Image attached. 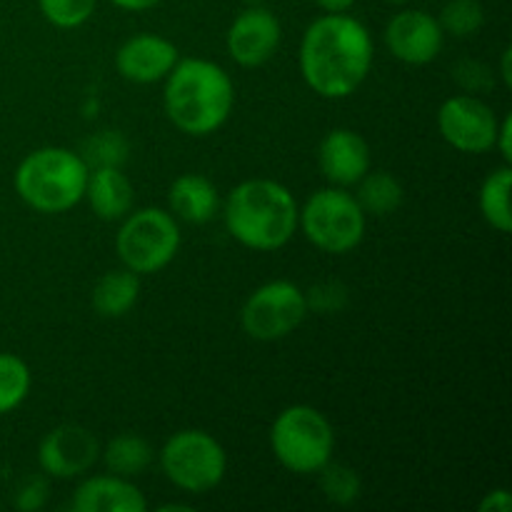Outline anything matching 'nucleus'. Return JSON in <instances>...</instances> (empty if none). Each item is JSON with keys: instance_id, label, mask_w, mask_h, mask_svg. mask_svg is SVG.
I'll return each mask as SVG.
<instances>
[{"instance_id": "nucleus-11", "label": "nucleus", "mask_w": 512, "mask_h": 512, "mask_svg": "<svg viewBox=\"0 0 512 512\" xmlns=\"http://www.w3.org/2000/svg\"><path fill=\"white\" fill-rule=\"evenodd\" d=\"M280 40H283V28L278 15L265 5H248L230 23L225 48L230 58L243 68H260L278 53Z\"/></svg>"}, {"instance_id": "nucleus-15", "label": "nucleus", "mask_w": 512, "mask_h": 512, "mask_svg": "<svg viewBox=\"0 0 512 512\" xmlns=\"http://www.w3.org/2000/svg\"><path fill=\"white\" fill-rule=\"evenodd\" d=\"M318 165L323 178L335 188L358 185L370 170V145L360 133L348 128H335L320 140Z\"/></svg>"}, {"instance_id": "nucleus-10", "label": "nucleus", "mask_w": 512, "mask_h": 512, "mask_svg": "<svg viewBox=\"0 0 512 512\" xmlns=\"http://www.w3.org/2000/svg\"><path fill=\"white\" fill-rule=\"evenodd\" d=\"M498 115L475 95H453L438 110L440 135L460 153L483 155L495 148Z\"/></svg>"}, {"instance_id": "nucleus-19", "label": "nucleus", "mask_w": 512, "mask_h": 512, "mask_svg": "<svg viewBox=\"0 0 512 512\" xmlns=\"http://www.w3.org/2000/svg\"><path fill=\"white\" fill-rule=\"evenodd\" d=\"M140 295V280L133 270H110L95 283L90 303L100 318H123L133 310Z\"/></svg>"}, {"instance_id": "nucleus-3", "label": "nucleus", "mask_w": 512, "mask_h": 512, "mask_svg": "<svg viewBox=\"0 0 512 512\" xmlns=\"http://www.w3.org/2000/svg\"><path fill=\"white\" fill-rule=\"evenodd\" d=\"M298 203L283 183L268 178L243 180L223 205L228 233L258 253L285 248L298 230Z\"/></svg>"}, {"instance_id": "nucleus-4", "label": "nucleus", "mask_w": 512, "mask_h": 512, "mask_svg": "<svg viewBox=\"0 0 512 512\" xmlns=\"http://www.w3.org/2000/svg\"><path fill=\"white\" fill-rule=\"evenodd\" d=\"M90 168L68 148H38L20 160L15 170V193L28 208L58 215L85 198Z\"/></svg>"}, {"instance_id": "nucleus-26", "label": "nucleus", "mask_w": 512, "mask_h": 512, "mask_svg": "<svg viewBox=\"0 0 512 512\" xmlns=\"http://www.w3.org/2000/svg\"><path fill=\"white\" fill-rule=\"evenodd\" d=\"M320 473V490H323L325 500L333 505H353L355 500L360 498V485L358 473L353 468L343 463H325L323 468L318 470Z\"/></svg>"}, {"instance_id": "nucleus-20", "label": "nucleus", "mask_w": 512, "mask_h": 512, "mask_svg": "<svg viewBox=\"0 0 512 512\" xmlns=\"http://www.w3.org/2000/svg\"><path fill=\"white\" fill-rule=\"evenodd\" d=\"M105 460V468L113 475H120V478H138L153 463V448L145 438L133 433L115 435L105 450H100Z\"/></svg>"}, {"instance_id": "nucleus-6", "label": "nucleus", "mask_w": 512, "mask_h": 512, "mask_svg": "<svg viewBox=\"0 0 512 512\" xmlns=\"http://www.w3.org/2000/svg\"><path fill=\"white\" fill-rule=\"evenodd\" d=\"M298 225L318 250L345 255L363 240L365 213L353 193L330 185L305 200L303 210H298Z\"/></svg>"}, {"instance_id": "nucleus-36", "label": "nucleus", "mask_w": 512, "mask_h": 512, "mask_svg": "<svg viewBox=\"0 0 512 512\" xmlns=\"http://www.w3.org/2000/svg\"><path fill=\"white\" fill-rule=\"evenodd\" d=\"M160 512H170V510H185V512H190L193 508H190V505H180V503H168V505H160L158 508Z\"/></svg>"}, {"instance_id": "nucleus-5", "label": "nucleus", "mask_w": 512, "mask_h": 512, "mask_svg": "<svg viewBox=\"0 0 512 512\" xmlns=\"http://www.w3.org/2000/svg\"><path fill=\"white\" fill-rule=\"evenodd\" d=\"M270 448L285 470L313 475L333 458V425L310 405H290L270 428Z\"/></svg>"}, {"instance_id": "nucleus-1", "label": "nucleus", "mask_w": 512, "mask_h": 512, "mask_svg": "<svg viewBox=\"0 0 512 512\" xmlns=\"http://www.w3.org/2000/svg\"><path fill=\"white\" fill-rule=\"evenodd\" d=\"M373 38L358 18L325 13L305 28L300 40V73L320 98L353 95L373 68Z\"/></svg>"}, {"instance_id": "nucleus-22", "label": "nucleus", "mask_w": 512, "mask_h": 512, "mask_svg": "<svg viewBox=\"0 0 512 512\" xmlns=\"http://www.w3.org/2000/svg\"><path fill=\"white\" fill-rule=\"evenodd\" d=\"M355 200L360 203L365 215H375V218H383V215L395 213V210L403 205V185L398 178H393L390 173H365L358 180V193Z\"/></svg>"}, {"instance_id": "nucleus-29", "label": "nucleus", "mask_w": 512, "mask_h": 512, "mask_svg": "<svg viewBox=\"0 0 512 512\" xmlns=\"http://www.w3.org/2000/svg\"><path fill=\"white\" fill-rule=\"evenodd\" d=\"M48 503V480L43 475H30L20 483L15 493V508L23 512H35Z\"/></svg>"}, {"instance_id": "nucleus-37", "label": "nucleus", "mask_w": 512, "mask_h": 512, "mask_svg": "<svg viewBox=\"0 0 512 512\" xmlns=\"http://www.w3.org/2000/svg\"><path fill=\"white\" fill-rule=\"evenodd\" d=\"M243 3L245 5H265V3H268V0H243Z\"/></svg>"}, {"instance_id": "nucleus-38", "label": "nucleus", "mask_w": 512, "mask_h": 512, "mask_svg": "<svg viewBox=\"0 0 512 512\" xmlns=\"http://www.w3.org/2000/svg\"><path fill=\"white\" fill-rule=\"evenodd\" d=\"M385 3H395V5H405V3H410V0H385Z\"/></svg>"}, {"instance_id": "nucleus-28", "label": "nucleus", "mask_w": 512, "mask_h": 512, "mask_svg": "<svg viewBox=\"0 0 512 512\" xmlns=\"http://www.w3.org/2000/svg\"><path fill=\"white\" fill-rule=\"evenodd\" d=\"M305 300H308V308L318 310V313H338L348 303V290L345 285L328 280V283L313 285L305 293Z\"/></svg>"}, {"instance_id": "nucleus-33", "label": "nucleus", "mask_w": 512, "mask_h": 512, "mask_svg": "<svg viewBox=\"0 0 512 512\" xmlns=\"http://www.w3.org/2000/svg\"><path fill=\"white\" fill-rule=\"evenodd\" d=\"M108 3H113L115 8L120 10H130V13H143V10H150L155 8V5H160L163 0H108Z\"/></svg>"}, {"instance_id": "nucleus-14", "label": "nucleus", "mask_w": 512, "mask_h": 512, "mask_svg": "<svg viewBox=\"0 0 512 512\" xmlns=\"http://www.w3.org/2000/svg\"><path fill=\"white\" fill-rule=\"evenodd\" d=\"M178 45L155 33H140L125 40L115 53V68L125 80L138 85L158 83L178 63Z\"/></svg>"}, {"instance_id": "nucleus-32", "label": "nucleus", "mask_w": 512, "mask_h": 512, "mask_svg": "<svg viewBox=\"0 0 512 512\" xmlns=\"http://www.w3.org/2000/svg\"><path fill=\"white\" fill-rule=\"evenodd\" d=\"M510 138H512V118H510V115H505V118L500 120V125H498V135H495V148L493 150H500V155H503V160L508 165L512 163Z\"/></svg>"}, {"instance_id": "nucleus-18", "label": "nucleus", "mask_w": 512, "mask_h": 512, "mask_svg": "<svg viewBox=\"0 0 512 512\" xmlns=\"http://www.w3.org/2000/svg\"><path fill=\"white\" fill-rule=\"evenodd\" d=\"M85 198L100 220H123L133 210L135 188L120 168H93L85 185Z\"/></svg>"}, {"instance_id": "nucleus-21", "label": "nucleus", "mask_w": 512, "mask_h": 512, "mask_svg": "<svg viewBox=\"0 0 512 512\" xmlns=\"http://www.w3.org/2000/svg\"><path fill=\"white\" fill-rule=\"evenodd\" d=\"M510 183L512 170L510 165H500L480 185V213L485 223L498 233H510L512 213H510Z\"/></svg>"}, {"instance_id": "nucleus-23", "label": "nucleus", "mask_w": 512, "mask_h": 512, "mask_svg": "<svg viewBox=\"0 0 512 512\" xmlns=\"http://www.w3.org/2000/svg\"><path fill=\"white\" fill-rule=\"evenodd\" d=\"M30 383L33 375L28 363L13 353H0V415L13 413L23 405L30 393Z\"/></svg>"}, {"instance_id": "nucleus-34", "label": "nucleus", "mask_w": 512, "mask_h": 512, "mask_svg": "<svg viewBox=\"0 0 512 512\" xmlns=\"http://www.w3.org/2000/svg\"><path fill=\"white\" fill-rule=\"evenodd\" d=\"M323 13H345V10L353 8L355 0H313Z\"/></svg>"}, {"instance_id": "nucleus-17", "label": "nucleus", "mask_w": 512, "mask_h": 512, "mask_svg": "<svg viewBox=\"0 0 512 512\" xmlns=\"http://www.w3.org/2000/svg\"><path fill=\"white\" fill-rule=\"evenodd\" d=\"M170 213L185 223L203 225L220 210V195L213 180L198 173H185L173 180L168 190Z\"/></svg>"}, {"instance_id": "nucleus-7", "label": "nucleus", "mask_w": 512, "mask_h": 512, "mask_svg": "<svg viewBox=\"0 0 512 512\" xmlns=\"http://www.w3.org/2000/svg\"><path fill=\"white\" fill-rule=\"evenodd\" d=\"M180 248V228L173 213L163 208H143L123 218L115 250L120 263L135 275L160 273L173 263Z\"/></svg>"}, {"instance_id": "nucleus-9", "label": "nucleus", "mask_w": 512, "mask_h": 512, "mask_svg": "<svg viewBox=\"0 0 512 512\" xmlns=\"http://www.w3.org/2000/svg\"><path fill=\"white\" fill-rule=\"evenodd\" d=\"M305 293L290 280H270L250 293L240 310V325L245 333L260 343L288 338L308 315Z\"/></svg>"}, {"instance_id": "nucleus-8", "label": "nucleus", "mask_w": 512, "mask_h": 512, "mask_svg": "<svg viewBox=\"0 0 512 512\" xmlns=\"http://www.w3.org/2000/svg\"><path fill=\"white\" fill-rule=\"evenodd\" d=\"M160 468L175 488L205 495L223 483L228 455L205 430H180L160 450Z\"/></svg>"}, {"instance_id": "nucleus-35", "label": "nucleus", "mask_w": 512, "mask_h": 512, "mask_svg": "<svg viewBox=\"0 0 512 512\" xmlns=\"http://www.w3.org/2000/svg\"><path fill=\"white\" fill-rule=\"evenodd\" d=\"M510 58H512V50L510 48H505L503 50V68H500V75H503V83L508 85H512V70H510Z\"/></svg>"}, {"instance_id": "nucleus-30", "label": "nucleus", "mask_w": 512, "mask_h": 512, "mask_svg": "<svg viewBox=\"0 0 512 512\" xmlns=\"http://www.w3.org/2000/svg\"><path fill=\"white\" fill-rule=\"evenodd\" d=\"M490 70L485 68L478 60H463V63L455 68V80L463 85L468 93H475V90H483L490 85Z\"/></svg>"}, {"instance_id": "nucleus-25", "label": "nucleus", "mask_w": 512, "mask_h": 512, "mask_svg": "<svg viewBox=\"0 0 512 512\" xmlns=\"http://www.w3.org/2000/svg\"><path fill=\"white\" fill-rule=\"evenodd\" d=\"M443 33L453 38H470L485 23V10L480 0H448L438 18Z\"/></svg>"}, {"instance_id": "nucleus-2", "label": "nucleus", "mask_w": 512, "mask_h": 512, "mask_svg": "<svg viewBox=\"0 0 512 512\" xmlns=\"http://www.w3.org/2000/svg\"><path fill=\"white\" fill-rule=\"evenodd\" d=\"M165 113L170 123L193 138H205L228 123L235 105V85L218 63L185 58L165 75Z\"/></svg>"}, {"instance_id": "nucleus-24", "label": "nucleus", "mask_w": 512, "mask_h": 512, "mask_svg": "<svg viewBox=\"0 0 512 512\" xmlns=\"http://www.w3.org/2000/svg\"><path fill=\"white\" fill-rule=\"evenodd\" d=\"M128 153V138L120 130H100L85 140L80 158L88 163V168H123Z\"/></svg>"}, {"instance_id": "nucleus-13", "label": "nucleus", "mask_w": 512, "mask_h": 512, "mask_svg": "<svg viewBox=\"0 0 512 512\" xmlns=\"http://www.w3.org/2000/svg\"><path fill=\"white\" fill-rule=\"evenodd\" d=\"M445 43V33L438 18L425 10H400L385 25V45L408 65H428L440 55Z\"/></svg>"}, {"instance_id": "nucleus-27", "label": "nucleus", "mask_w": 512, "mask_h": 512, "mask_svg": "<svg viewBox=\"0 0 512 512\" xmlns=\"http://www.w3.org/2000/svg\"><path fill=\"white\" fill-rule=\"evenodd\" d=\"M38 8L50 25L73 30L93 18L98 0H38Z\"/></svg>"}, {"instance_id": "nucleus-16", "label": "nucleus", "mask_w": 512, "mask_h": 512, "mask_svg": "<svg viewBox=\"0 0 512 512\" xmlns=\"http://www.w3.org/2000/svg\"><path fill=\"white\" fill-rule=\"evenodd\" d=\"M70 508L75 512H145L143 493L120 475H93L75 488Z\"/></svg>"}, {"instance_id": "nucleus-31", "label": "nucleus", "mask_w": 512, "mask_h": 512, "mask_svg": "<svg viewBox=\"0 0 512 512\" xmlns=\"http://www.w3.org/2000/svg\"><path fill=\"white\" fill-rule=\"evenodd\" d=\"M510 508H512V495L505 488L493 490V493L485 495L483 503H480V512H510Z\"/></svg>"}, {"instance_id": "nucleus-12", "label": "nucleus", "mask_w": 512, "mask_h": 512, "mask_svg": "<svg viewBox=\"0 0 512 512\" xmlns=\"http://www.w3.org/2000/svg\"><path fill=\"white\" fill-rule=\"evenodd\" d=\"M100 458V443L83 425H58L50 430L38 448L40 470L50 478L70 480L88 473Z\"/></svg>"}]
</instances>
